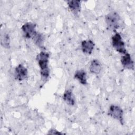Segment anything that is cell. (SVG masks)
<instances>
[{
    "label": "cell",
    "mask_w": 135,
    "mask_h": 135,
    "mask_svg": "<svg viewBox=\"0 0 135 135\" xmlns=\"http://www.w3.org/2000/svg\"><path fill=\"white\" fill-rule=\"evenodd\" d=\"M9 42L10 40L9 35L7 34H4L1 37V45L5 48H9Z\"/></svg>",
    "instance_id": "5bb4252c"
},
{
    "label": "cell",
    "mask_w": 135,
    "mask_h": 135,
    "mask_svg": "<svg viewBox=\"0 0 135 135\" xmlns=\"http://www.w3.org/2000/svg\"><path fill=\"white\" fill-rule=\"evenodd\" d=\"M74 78L77 79L82 84L85 85L87 84L86 74L83 70H79L75 72Z\"/></svg>",
    "instance_id": "30bf717a"
},
{
    "label": "cell",
    "mask_w": 135,
    "mask_h": 135,
    "mask_svg": "<svg viewBox=\"0 0 135 135\" xmlns=\"http://www.w3.org/2000/svg\"><path fill=\"white\" fill-rule=\"evenodd\" d=\"M108 114L112 118L119 121L122 124H123V111L120 107L115 105H110L108 110Z\"/></svg>",
    "instance_id": "277c9868"
},
{
    "label": "cell",
    "mask_w": 135,
    "mask_h": 135,
    "mask_svg": "<svg viewBox=\"0 0 135 135\" xmlns=\"http://www.w3.org/2000/svg\"><path fill=\"white\" fill-rule=\"evenodd\" d=\"M105 22L109 29L115 31L120 25V17L115 12H112L105 16Z\"/></svg>",
    "instance_id": "7a4b0ae2"
},
{
    "label": "cell",
    "mask_w": 135,
    "mask_h": 135,
    "mask_svg": "<svg viewBox=\"0 0 135 135\" xmlns=\"http://www.w3.org/2000/svg\"><path fill=\"white\" fill-rule=\"evenodd\" d=\"M63 99L64 101L70 105H73L75 104L74 98L71 90H68L64 93Z\"/></svg>",
    "instance_id": "7c38bea8"
},
{
    "label": "cell",
    "mask_w": 135,
    "mask_h": 135,
    "mask_svg": "<svg viewBox=\"0 0 135 135\" xmlns=\"http://www.w3.org/2000/svg\"><path fill=\"white\" fill-rule=\"evenodd\" d=\"M28 71L27 69L22 64H19L17 66L15 70V79L18 81H23L27 75Z\"/></svg>",
    "instance_id": "8992f818"
},
{
    "label": "cell",
    "mask_w": 135,
    "mask_h": 135,
    "mask_svg": "<svg viewBox=\"0 0 135 135\" xmlns=\"http://www.w3.org/2000/svg\"><path fill=\"white\" fill-rule=\"evenodd\" d=\"M121 62L124 68L128 69H133L134 63L129 53H126L121 57Z\"/></svg>",
    "instance_id": "52a82bcc"
},
{
    "label": "cell",
    "mask_w": 135,
    "mask_h": 135,
    "mask_svg": "<svg viewBox=\"0 0 135 135\" xmlns=\"http://www.w3.org/2000/svg\"><path fill=\"white\" fill-rule=\"evenodd\" d=\"M70 10L75 14H78L81 11V2L78 0H72L68 2Z\"/></svg>",
    "instance_id": "9c48e42d"
},
{
    "label": "cell",
    "mask_w": 135,
    "mask_h": 135,
    "mask_svg": "<svg viewBox=\"0 0 135 135\" xmlns=\"http://www.w3.org/2000/svg\"><path fill=\"white\" fill-rule=\"evenodd\" d=\"M49 54L45 52H41L36 56V60L41 69V75L43 79H47L50 74L48 67Z\"/></svg>",
    "instance_id": "6da1fadb"
},
{
    "label": "cell",
    "mask_w": 135,
    "mask_h": 135,
    "mask_svg": "<svg viewBox=\"0 0 135 135\" xmlns=\"http://www.w3.org/2000/svg\"><path fill=\"white\" fill-rule=\"evenodd\" d=\"M112 43L113 47L117 51L122 54H126L127 53L124 43L122 41L121 35L119 33H116L112 37Z\"/></svg>",
    "instance_id": "3957f363"
},
{
    "label": "cell",
    "mask_w": 135,
    "mask_h": 135,
    "mask_svg": "<svg viewBox=\"0 0 135 135\" xmlns=\"http://www.w3.org/2000/svg\"><path fill=\"white\" fill-rule=\"evenodd\" d=\"M47 134H61L62 133L57 131V130L55 129H51L50 131H49V132Z\"/></svg>",
    "instance_id": "9a60e30c"
},
{
    "label": "cell",
    "mask_w": 135,
    "mask_h": 135,
    "mask_svg": "<svg viewBox=\"0 0 135 135\" xmlns=\"http://www.w3.org/2000/svg\"><path fill=\"white\" fill-rule=\"evenodd\" d=\"M94 44L90 40H84L81 43V48L83 52L88 54H91L93 50Z\"/></svg>",
    "instance_id": "ba28073f"
},
{
    "label": "cell",
    "mask_w": 135,
    "mask_h": 135,
    "mask_svg": "<svg viewBox=\"0 0 135 135\" xmlns=\"http://www.w3.org/2000/svg\"><path fill=\"white\" fill-rule=\"evenodd\" d=\"M89 70L92 73L95 74L100 73L101 70V66L99 61L97 59L93 60L91 62Z\"/></svg>",
    "instance_id": "8fae6325"
},
{
    "label": "cell",
    "mask_w": 135,
    "mask_h": 135,
    "mask_svg": "<svg viewBox=\"0 0 135 135\" xmlns=\"http://www.w3.org/2000/svg\"><path fill=\"white\" fill-rule=\"evenodd\" d=\"M35 24L31 22H27L23 24L21 29L23 32L25 37L26 38H32L37 32L35 30Z\"/></svg>",
    "instance_id": "5b68a950"
},
{
    "label": "cell",
    "mask_w": 135,
    "mask_h": 135,
    "mask_svg": "<svg viewBox=\"0 0 135 135\" xmlns=\"http://www.w3.org/2000/svg\"><path fill=\"white\" fill-rule=\"evenodd\" d=\"M33 40L34 41L35 44L39 47H43V43H44V36L43 34L40 33L36 32V34L32 37Z\"/></svg>",
    "instance_id": "4fadbf2b"
}]
</instances>
